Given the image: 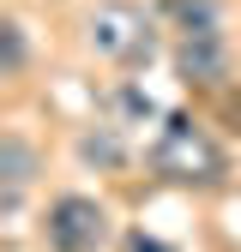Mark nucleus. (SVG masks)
I'll list each match as a JSON object with an SVG mask.
<instances>
[{"mask_svg": "<svg viewBox=\"0 0 241 252\" xmlns=\"http://www.w3.org/2000/svg\"><path fill=\"white\" fill-rule=\"evenodd\" d=\"M151 168L163 180H187V186H217L223 180V150L211 144L187 114H169L157 144H151Z\"/></svg>", "mask_w": 241, "mask_h": 252, "instance_id": "nucleus-1", "label": "nucleus"}, {"mask_svg": "<svg viewBox=\"0 0 241 252\" xmlns=\"http://www.w3.org/2000/svg\"><path fill=\"white\" fill-rule=\"evenodd\" d=\"M90 48L103 60H115V66H145L157 54V24L133 0H109V6L90 12Z\"/></svg>", "mask_w": 241, "mask_h": 252, "instance_id": "nucleus-2", "label": "nucleus"}, {"mask_svg": "<svg viewBox=\"0 0 241 252\" xmlns=\"http://www.w3.org/2000/svg\"><path fill=\"white\" fill-rule=\"evenodd\" d=\"M42 240H48V252H97L109 240V210L97 198H84V192H67V198L48 204Z\"/></svg>", "mask_w": 241, "mask_h": 252, "instance_id": "nucleus-3", "label": "nucleus"}, {"mask_svg": "<svg viewBox=\"0 0 241 252\" xmlns=\"http://www.w3.org/2000/svg\"><path fill=\"white\" fill-rule=\"evenodd\" d=\"M175 72L187 78V84H223L229 78V42H223V30L217 36H181V48H175Z\"/></svg>", "mask_w": 241, "mask_h": 252, "instance_id": "nucleus-4", "label": "nucleus"}, {"mask_svg": "<svg viewBox=\"0 0 241 252\" xmlns=\"http://www.w3.org/2000/svg\"><path fill=\"white\" fill-rule=\"evenodd\" d=\"M0 174H6V186H0V210H18L24 204V192H30V174H37V156H30V144L18 138V132H6L0 138Z\"/></svg>", "mask_w": 241, "mask_h": 252, "instance_id": "nucleus-5", "label": "nucleus"}, {"mask_svg": "<svg viewBox=\"0 0 241 252\" xmlns=\"http://www.w3.org/2000/svg\"><path fill=\"white\" fill-rule=\"evenodd\" d=\"M163 12L181 24V36H217V30H223L217 0H163Z\"/></svg>", "mask_w": 241, "mask_h": 252, "instance_id": "nucleus-6", "label": "nucleus"}, {"mask_svg": "<svg viewBox=\"0 0 241 252\" xmlns=\"http://www.w3.org/2000/svg\"><path fill=\"white\" fill-rule=\"evenodd\" d=\"M79 156H84V162H103V168H120V162H127L120 126L109 120V126H97V132H84V138H79Z\"/></svg>", "mask_w": 241, "mask_h": 252, "instance_id": "nucleus-7", "label": "nucleus"}, {"mask_svg": "<svg viewBox=\"0 0 241 252\" xmlns=\"http://www.w3.org/2000/svg\"><path fill=\"white\" fill-rule=\"evenodd\" d=\"M0 36H6V72H18V66H24V24L6 18V24H0Z\"/></svg>", "mask_w": 241, "mask_h": 252, "instance_id": "nucleus-8", "label": "nucleus"}, {"mask_svg": "<svg viewBox=\"0 0 241 252\" xmlns=\"http://www.w3.org/2000/svg\"><path fill=\"white\" fill-rule=\"evenodd\" d=\"M127 252H169V246H157V240H145V234H133V240H127Z\"/></svg>", "mask_w": 241, "mask_h": 252, "instance_id": "nucleus-9", "label": "nucleus"}]
</instances>
